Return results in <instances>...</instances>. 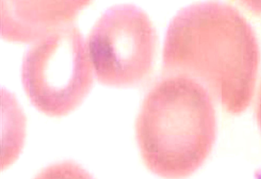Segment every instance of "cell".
Listing matches in <instances>:
<instances>
[{"mask_svg": "<svg viewBox=\"0 0 261 179\" xmlns=\"http://www.w3.org/2000/svg\"><path fill=\"white\" fill-rule=\"evenodd\" d=\"M259 61L251 25L230 4L206 2L185 7L167 28L165 73L197 81L230 113L243 112L250 105Z\"/></svg>", "mask_w": 261, "mask_h": 179, "instance_id": "cell-1", "label": "cell"}, {"mask_svg": "<svg viewBox=\"0 0 261 179\" xmlns=\"http://www.w3.org/2000/svg\"><path fill=\"white\" fill-rule=\"evenodd\" d=\"M217 122L209 92L189 78L169 76L156 83L143 101L136 136L149 170L167 179L197 171L215 144Z\"/></svg>", "mask_w": 261, "mask_h": 179, "instance_id": "cell-2", "label": "cell"}, {"mask_svg": "<svg viewBox=\"0 0 261 179\" xmlns=\"http://www.w3.org/2000/svg\"><path fill=\"white\" fill-rule=\"evenodd\" d=\"M94 76L87 42L73 24L32 43L23 58L27 95L35 109L49 116L77 109L91 90Z\"/></svg>", "mask_w": 261, "mask_h": 179, "instance_id": "cell-3", "label": "cell"}, {"mask_svg": "<svg viewBox=\"0 0 261 179\" xmlns=\"http://www.w3.org/2000/svg\"><path fill=\"white\" fill-rule=\"evenodd\" d=\"M86 42L95 76L102 84L134 85L151 70L155 30L147 14L135 5L108 8L92 27Z\"/></svg>", "mask_w": 261, "mask_h": 179, "instance_id": "cell-4", "label": "cell"}, {"mask_svg": "<svg viewBox=\"0 0 261 179\" xmlns=\"http://www.w3.org/2000/svg\"><path fill=\"white\" fill-rule=\"evenodd\" d=\"M89 0H2L1 34L7 40L34 42L73 24Z\"/></svg>", "mask_w": 261, "mask_h": 179, "instance_id": "cell-5", "label": "cell"}, {"mask_svg": "<svg viewBox=\"0 0 261 179\" xmlns=\"http://www.w3.org/2000/svg\"><path fill=\"white\" fill-rule=\"evenodd\" d=\"M34 179H94L85 169L72 162H64L50 166Z\"/></svg>", "mask_w": 261, "mask_h": 179, "instance_id": "cell-6", "label": "cell"}, {"mask_svg": "<svg viewBox=\"0 0 261 179\" xmlns=\"http://www.w3.org/2000/svg\"><path fill=\"white\" fill-rule=\"evenodd\" d=\"M243 5L249 9L252 12L257 13H261V0L257 1V0H252V1H244L242 2Z\"/></svg>", "mask_w": 261, "mask_h": 179, "instance_id": "cell-7", "label": "cell"}, {"mask_svg": "<svg viewBox=\"0 0 261 179\" xmlns=\"http://www.w3.org/2000/svg\"><path fill=\"white\" fill-rule=\"evenodd\" d=\"M256 115L257 121L261 129V84L258 95L257 101Z\"/></svg>", "mask_w": 261, "mask_h": 179, "instance_id": "cell-8", "label": "cell"}]
</instances>
